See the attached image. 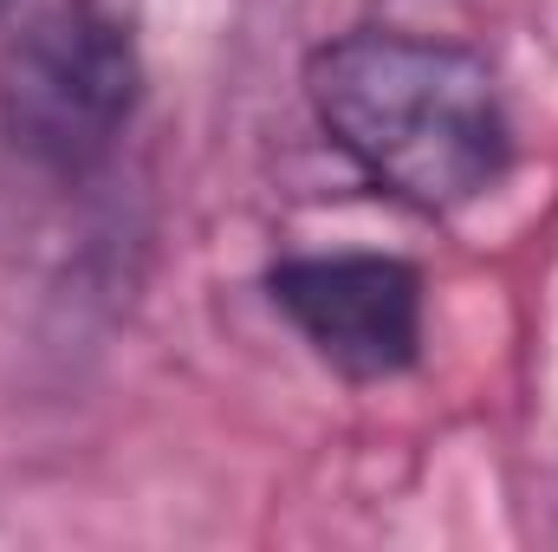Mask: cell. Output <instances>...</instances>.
Wrapping results in <instances>:
<instances>
[{
	"label": "cell",
	"mask_w": 558,
	"mask_h": 552,
	"mask_svg": "<svg viewBox=\"0 0 558 552\" xmlns=\"http://www.w3.org/2000/svg\"><path fill=\"white\" fill-rule=\"evenodd\" d=\"M305 98L318 131L338 143L384 195L422 215L481 202L513 156L507 105L468 46L416 33H344L312 52Z\"/></svg>",
	"instance_id": "1"
},
{
	"label": "cell",
	"mask_w": 558,
	"mask_h": 552,
	"mask_svg": "<svg viewBox=\"0 0 558 552\" xmlns=\"http://www.w3.org/2000/svg\"><path fill=\"white\" fill-rule=\"evenodd\" d=\"M143 92L131 13L118 0H59L33 13L0 72L7 137L33 163L78 176L124 137Z\"/></svg>",
	"instance_id": "2"
},
{
	"label": "cell",
	"mask_w": 558,
	"mask_h": 552,
	"mask_svg": "<svg viewBox=\"0 0 558 552\" xmlns=\"http://www.w3.org/2000/svg\"><path fill=\"white\" fill-rule=\"evenodd\" d=\"M292 332L357 384L410 371L422 351V279L390 254H299L267 274Z\"/></svg>",
	"instance_id": "3"
},
{
	"label": "cell",
	"mask_w": 558,
	"mask_h": 552,
	"mask_svg": "<svg viewBox=\"0 0 558 552\" xmlns=\"http://www.w3.org/2000/svg\"><path fill=\"white\" fill-rule=\"evenodd\" d=\"M13 7H20V0H0V13H13Z\"/></svg>",
	"instance_id": "4"
}]
</instances>
